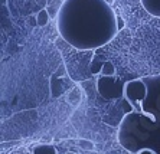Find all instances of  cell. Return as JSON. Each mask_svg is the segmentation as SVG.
Instances as JSON below:
<instances>
[{
	"instance_id": "obj_12",
	"label": "cell",
	"mask_w": 160,
	"mask_h": 154,
	"mask_svg": "<svg viewBox=\"0 0 160 154\" xmlns=\"http://www.w3.org/2000/svg\"><path fill=\"white\" fill-rule=\"evenodd\" d=\"M136 154H156L153 150H150V148H142V150H138Z\"/></svg>"
},
{
	"instance_id": "obj_14",
	"label": "cell",
	"mask_w": 160,
	"mask_h": 154,
	"mask_svg": "<svg viewBox=\"0 0 160 154\" xmlns=\"http://www.w3.org/2000/svg\"><path fill=\"white\" fill-rule=\"evenodd\" d=\"M2 3H4V0H2Z\"/></svg>"
},
{
	"instance_id": "obj_9",
	"label": "cell",
	"mask_w": 160,
	"mask_h": 154,
	"mask_svg": "<svg viewBox=\"0 0 160 154\" xmlns=\"http://www.w3.org/2000/svg\"><path fill=\"white\" fill-rule=\"evenodd\" d=\"M49 19H51V15H49V12L46 9H42V10L38 12L36 15V25L38 26H46L49 23Z\"/></svg>"
},
{
	"instance_id": "obj_7",
	"label": "cell",
	"mask_w": 160,
	"mask_h": 154,
	"mask_svg": "<svg viewBox=\"0 0 160 154\" xmlns=\"http://www.w3.org/2000/svg\"><path fill=\"white\" fill-rule=\"evenodd\" d=\"M81 91L78 89V88H72L71 92L68 94V102L71 104L72 107H78L79 105V102H81Z\"/></svg>"
},
{
	"instance_id": "obj_8",
	"label": "cell",
	"mask_w": 160,
	"mask_h": 154,
	"mask_svg": "<svg viewBox=\"0 0 160 154\" xmlns=\"http://www.w3.org/2000/svg\"><path fill=\"white\" fill-rule=\"evenodd\" d=\"M33 154H58L52 144H39L33 148Z\"/></svg>"
},
{
	"instance_id": "obj_11",
	"label": "cell",
	"mask_w": 160,
	"mask_h": 154,
	"mask_svg": "<svg viewBox=\"0 0 160 154\" xmlns=\"http://www.w3.org/2000/svg\"><path fill=\"white\" fill-rule=\"evenodd\" d=\"M77 144H78L81 148H84V150H94V143L89 141V140H79Z\"/></svg>"
},
{
	"instance_id": "obj_6",
	"label": "cell",
	"mask_w": 160,
	"mask_h": 154,
	"mask_svg": "<svg viewBox=\"0 0 160 154\" xmlns=\"http://www.w3.org/2000/svg\"><path fill=\"white\" fill-rule=\"evenodd\" d=\"M105 60L107 59H104L101 55H94L92 62H91V74H94V75L101 74V69H102V66H104Z\"/></svg>"
},
{
	"instance_id": "obj_13",
	"label": "cell",
	"mask_w": 160,
	"mask_h": 154,
	"mask_svg": "<svg viewBox=\"0 0 160 154\" xmlns=\"http://www.w3.org/2000/svg\"><path fill=\"white\" fill-rule=\"evenodd\" d=\"M117 25H118V30H120V29H123L126 23H124V20L121 17H117Z\"/></svg>"
},
{
	"instance_id": "obj_1",
	"label": "cell",
	"mask_w": 160,
	"mask_h": 154,
	"mask_svg": "<svg viewBox=\"0 0 160 154\" xmlns=\"http://www.w3.org/2000/svg\"><path fill=\"white\" fill-rule=\"evenodd\" d=\"M118 16L105 0H65L56 16L63 42L77 51H95L118 33Z\"/></svg>"
},
{
	"instance_id": "obj_4",
	"label": "cell",
	"mask_w": 160,
	"mask_h": 154,
	"mask_svg": "<svg viewBox=\"0 0 160 154\" xmlns=\"http://www.w3.org/2000/svg\"><path fill=\"white\" fill-rule=\"evenodd\" d=\"M51 94H52L53 98H59L61 95L68 89V88L72 85V81L71 78L68 76V72H67V68L65 65H61L56 72L51 76Z\"/></svg>"
},
{
	"instance_id": "obj_5",
	"label": "cell",
	"mask_w": 160,
	"mask_h": 154,
	"mask_svg": "<svg viewBox=\"0 0 160 154\" xmlns=\"http://www.w3.org/2000/svg\"><path fill=\"white\" fill-rule=\"evenodd\" d=\"M140 2L149 15L160 19V0H140Z\"/></svg>"
},
{
	"instance_id": "obj_2",
	"label": "cell",
	"mask_w": 160,
	"mask_h": 154,
	"mask_svg": "<svg viewBox=\"0 0 160 154\" xmlns=\"http://www.w3.org/2000/svg\"><path fill=\"white\" fill-rule=\"evenodd\" d=\"M147 95L137 102H126V114L120 121L117 140L124 150L136 154L150 148L160 154V74L142 78Z\"/></svg>"
},
{
	"instance_id": "obj_10",
	"label": "cell",
	"mask_w": 160,
	"mask_h": 154,
	"mask_svg": "<svg viewBox=\"0 0 160 154\" xmlns=\"http://www.w3.org/2000/svg\"><path fill=\"white\" fill-rule=\"evenodd\" d=\"M100 75H102V76H114V75H117L114 64L110 62V60H105V64H104V66H102V69H101Z\"/></svg>"
},
{
	"instance_id": "obj_3",
	"label": "cell",
	"mask_w": 160,
	"mask_h": 154,
	"mask_svg": "<svg viewBox=\"0 0 160 154\" xmlns=\"http://www.w3.org/2000/svg\"><path fill=\"white\" fill-rule=\"evenodd\" d=\"M124 87L126 84L117 75L114 76H102L100 75L97 79V91L98 94L105 99H117L124 97Z\"/></svg>"
}]
</instances>
